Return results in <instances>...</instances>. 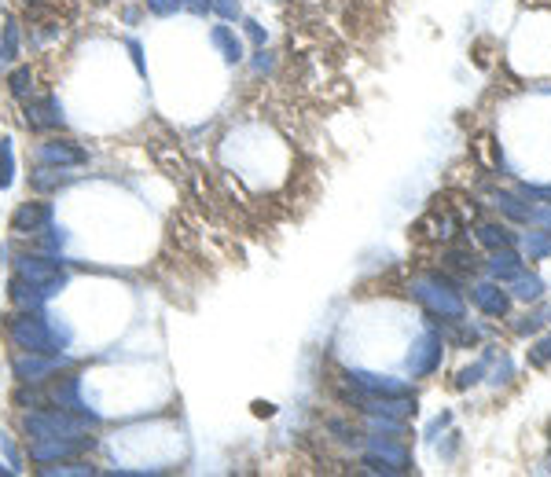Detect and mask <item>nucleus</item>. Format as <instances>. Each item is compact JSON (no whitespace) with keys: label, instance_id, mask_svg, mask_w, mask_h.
I'll use <instances>...</instances> for the list:
<instances>
[{"label":"nucleus","instance_id":"nucleus-1","mask_svg":"<svg viewBox=\"0 0 551 477\" xmlns=\"http://www.w3.org/2000/svg\"><path fill=\"white\" fill-rule=\"evenodd\" d=\"M8 331H11V341L19 345L22 353L56 356L63 345H67V338H59L56 327L48 323V320H41V316H11Z\"/></svg>","mask_w":551,"mask_h":477},{"label":"nucleus","instance_id":"nucleus-2","mask_svg":"<svg viewBox=\"0 0 551 477\" xmlns=\"http://www.w3.org/2000/svg\"><path fill=\"white\" fill-rule=\"evenodd\" d=\"M52 221V206L48 202H22L11 217V232H41Z\"/></svg>","mask_w":551,"mask_h":477},{"label":"nucleus","instance_id":"nucleus-3","mask_svg":"<svg viewBox=\"0 0 551 477\" xmlns=\"http://www.w3.org/2000/svg\"><path fill=\"white\" fill-rule=\"evenodd\" d=\"M26 125H30V129H56V125H63V107H59L56 96L30 103V107H26Z\"/></svg>","mask_w":551,"mask_h":477},{"label":"nucleus","instance_id":"nucleus-4","mask_svg":"<svg viewBox=\"0 0 551 477\" xmlns=\"http://www.w3.org/2000/svg\"><path fill=\"white\" fill-rule=\"evenodd\" d=\"M37 158L44 162V166H81V162H85V151L63 143V140H52V143L37 147Z\"/></svg>","mask_w":551,"mask_h":477},{"label":"nucleus","instance_id":"nucleus-5","mask_svg":"<svg viewBox=\"0 0 551 477\" xmlns=\"http://www.w3.org/2000/svg\"><path fill=\"white\" fill-rule=\"evenodd\" d=\"M59 364H63V360H56V356H44L41 360V353H30L22 360H15V374H19L22 382H41L44 374L59 371Z\"/></svg>","mask_w":551,"mask_h":477},{"label":"nucleus","instance_id":"nucleus-6","mask_svg":"<svg viewBox=\"0 0 551 477\" xmlns=\"http://www.w3.org/2000/svg\"><path fill=\"white\" fill-rule=\"evenodd\" d=\"M209 37H214V44L224 52V59H228V63H239V59H242V48H239V41L232 37L228 26H214V34H209Z\"/></svg>","mask_w":551,"mask_h":477},{"label":"nucleus","instance_id":"nucleus-7","mask_svg":"<svg viewBox=\"0 0 551 477\" xmlns=\"http://www.w3.org/2000/svg\"><path fill=\"white\" fill-rule=\"evenodd\" d=\"M15 180V151H11V140L4 136L0 140V188H11Z\"/></svg>","mask_w":551,"mask_h":477},{"label":"nucleus","instance_id":"nucleus-8","mask_svg":"<svg viewBox=\"0 0 551 477\" xmlns=\"http://www.w3.org/2000/svg\"><path fill=\"white\" fill-rule=\"evenodd\" d=\"M19 55V22H11L4 26V48H0V59H15Z\"/></svg>","mask_w":551,"mask_h":477},{"label":"nucleus","instance_id":"nucleus-9","mask_svg":"<svg viewBox=\"0 0 551 477\" xmlns=\"http://www.w3.org/2000/svg\"><path fill=\"white\" fill-rule=\"evenodd\" d=\"M30 89H34V74H30V67H19L11 74V92L19 96V100H26Z\"/></svg>","mask_w":551,"mask_h":477},{"label":"nucleus","instance_id":"nucleus-10","mask_svg":"<svg viewBox=\"0 0 551 477\" xmlns=\"http://www.w3.org/2000/svg\"><path fill=\"white\" fill-rule=\"evenodd\" d=\"M176 8H181V0H148V11L155 15H173Z\"/></svg>","mask_w":551,"mask_h":477},{"label":"nucleus","instance_id":"nucleus-11","mask_svg":"<svg viewBox=\"0 0 551 477\" xmlns=\"http://www.w3.org/2000/svg\"><path fill=\"white\" fill-rule=\"evenodd\" d=\"M44 473H77V477H85V473H92V466H85V463H70V466H44Z\"/></svg>","mask_w":551,"mask_h":477},{"label":"nucleus","instance_id":"nucleus-12","mask_svg":"<svg viewBox=\"0 0 551 477\" xmlns=\"http://www.w3.org/2000/svg\"><path fill=\"white\" fill-rule=\"evenodd\" d=\"M214 11L224 15V19H235V15H239V0H214Z\"/></svg>","mask_w":551,"mask_h":477},{"label":"nucleus","instance_id":"nucleus-13","mask_svg":"<svg viewBox=\"0 0 551 477\" xmlns=\"http://www.w3.org/2000/svg\"><path fill=\"white\" fill-rule=\"evenodd\" d=\"M181 8H188L191 15H206L209 8H214V0H181Z\"/></svg>","mask_w":551,"mask_h":477},{"label":"nucleus","instance_id":"nucleus-14","mask_svg":"<svg viewBox=\"0 0 551 477\" xmlns=\"http://www.w3.org/2000/svg\"><path fill=\"white\" fill-rule=\"evenodd\" d=\"M129 52H133V63H136V70L143 74V55H140V44H136V41H129Z\"/></svg>","mask_w":551,"mask_h":477},{"label":"nucleus","instance_id":"nucleus-15","mask_svg":"<svg viewBox=\"0 0 551 477\" xmlns=\"http://www.w3.org/2000/svg\"><path fill=\"white\" fill-rule=\"evenodd\" d=\"M247 30H250V37H254V41H261V26H257V22H247Z\"/></svg>","mask_w":551,"mask_h":477}]
</instances>
